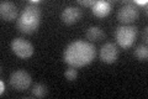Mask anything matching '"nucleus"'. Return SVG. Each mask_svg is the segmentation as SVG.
<instances>
[{
	"mask_svg": "<svg viewBox=\"0 0 148 99\" xmlns=\"http://www.w3.org/2000/svg\"><path fill=\"white\" fill-rule=\"evenodd\" d=\"M111 11V4L103 0H95V4L91 6V12L96 17H106Z\"/></svg>",
	"mask_w": 148,
	"mask_h": 99,
	"instance_id": "9d476101",
	"label": "nucleus"
},
{
	"mask_svg": "<svg viewBox=\"0 0 148 99\" xmlns=\"http://www.w3.org/2000/svg\"><path fill=\"white\" fill-rule=\"evenodd\" d=\"M0 87H1V89H0V96H4V93H5V86H4L3 81L0 82Z\"/></svg>",
	"mask_w": 148,
	"mask_h": 99,
	"instance_id": "dca6fc26",
	"label": "nucleus"
},
{
	"mask_svg": "<svg viewBox=\"0 0 148 99\" xmlns=\"http://www.w3.org/2000/svg\"><path fill=\"white\" fill-rule=\"evenodd\" d=\"M0 16L4 21L17 20V6L11 1H1V4H0Z\"/></svg>",
	"mask_w": 148,
	"mask_h": 99,
	"instance_id": "1a4fd4ad",
	"label": "nucleus"
},
{
	"mask_svg": "<svg viewBox=\"0 0 148 99\" xmlns=\"http://www.w3.org/2000/svg\"><path fill=\"white\" fill-rule=\"evenodd\" d=\"M64 77H66V79H68L69 82H73V81H75L77 77H78V72H77V69L75 68H68L66 72H64Z\"/></svg>",
	"mask_w": 148,
	"mask_h": 99,
	"instance_id": "4468645a",
	"label": "nucleus"
},
{
	"mask_svg": "<svg viewBox=\"0 0 148 99\" xmlns=\"http://www.w3.org/2000/svg\"><path fill=\"white\" fill-rule=\"evenodd\" d=\"M83 16V11L78 6H67L64 8L62 11L61 19L66 25H73V24L78 22Z\"/></svg>",
	"mask_w": 148,
	"mask_h": 99,
	"instance_id": "6e6552de",
	"label": "nucleus"
},
{
	"mask_svg": "<svg viewBox=\"0 0 148 99\" xmlns=\"http://www.w3.org/2000/svg\"><path fill=\"white\" fill-rule=\"evenodd\" d=\"M119 57V50H117V46L112 44V42H108V44L103 45L100 50V60L103 61L104 63H115L117 61Z\"/></svg>",
	"mask_w": 148,
	"mask_h": 99,
	"instance_id": "0eeeda50",
	"label": "nucleus"
},
{
	"mask_svg": "<svg viewBox=\"0 0 148 99\" xmlns=\"http://www.w3.org/2000/svg\"><path fill=\"white\" fill-rule=\"evenodd\" d=\"M138 16H140V11H138V8L136 6L135 3H127L125 4L122 8H120V10L117 11V19L119 21L123 24V25H128V24L133 22L135 20H137Z\"/></svg>",
	"mask_w": 148,
	"mask_h": 99,
	"instance_id": "423d86ee",
	"label": "nucleus"
},
{
	"mask_svg": "<svg viewBox=\"0 0 148 99\" xmlns=\"http://www.w3.org/2000/svg\"><path fill=\"white\" fill-rule=\"evenodd\" d=\"M86 39L89 40L90 42H94V41H100L105 37V32L104 30L99 26H90L89 29L86 30Z\"/></svg>",
	"mask_w": 148,
	"mask_h": 99,
	"instance_id": "9b49d317",
	"label": "nucleus"
},
{
	"mask_svg": "<svg viewBox=\"0 0 148 99\" xmlns=\"http://www.w3.org/2000/svg\"><path fill=\"white\" fill-rule=\"evenodd\" d=\"M47 93H48V88L43 83H36L31 89V96L35 98H43L47 96Z\"/></svg>",
	"mask_w": 148,
	"mask_h": 99,
	"instance_id": "f8f14e48",
	"label": "nucleus"
},
{
	"mask_svg": "<svg viewBox=\"0 0 148 99\" xmlns=\"http://www.w3.org/2000/svg\"><path fill=\"white\" fill-rule=\"evenodd\" d=\"M78 4L83 6H92L95 4V0H78Z\"/></svg>",
	"mask_w": 148,
	"mask_h": 99,
	"instance_id": "2eb2a0df",
	"label": "nucleus"
},
{
	"mask_svg": "<svg viewBox=\"0 0 148 99\" xmlns=\"http://www.w3.org/2000/svg\"><path fill=\"white\" fill-rule=\"evenodd\" d=\"M9 82H10V86L15 89V91L24 92L26 89L30 88L32 78H31L29 72H26L24 69H18V71H15V72H12L10 74Z\"/></svg>",
	"mask_w": 148,
	"mask_h": 99,
	"instance_id": "20e7f679",
	"label": "nucleus"
},
{
	"mask_svg": "<svg viewBox=\"0 0 148 99\" xmlns=\"http://www.w3.org/2000/svg\"><path fill=\"white\" fill-rule=\"evenodd\" d=\"M11 50L20 58H30L35 52V48L31 42L22 37H16L11 41Z\"/></svg>",
	"mask_w": 148,
	"mask_h": 99,
	"instance_id": "39448f33",
	"label": "nucleus"
},
{
	"mask_svg": "<svg viewBox=\"0 0 148 99\" xmlns=\"http://www.w3.org/2000/svg\"><path fill=\"white\" fill-rule=\"evenodd\" d=\"M115 39L117 45L123 50L130 48L133 46L137 39V27L130 25H121L115 31Z\"/></svg>",
	"mask_w": 148,
	"mask_h": 99,
	"instance_id": "7ed1b4c3",
	"label": "nucleus"
},
{
	"mask_svg": "<svg viewBox=\"0 0 148 99\" xmlns=\"http://www.w3.org/2000/svg\"><path fill=\"white\" fill-rule=\"evenodd\" d=\"M95 46L91 42L77 40L71 42L63 52V61L73 68L88 66L95 58Z\"/></svg>",
	"mask_w": 148,
	"mask_h": 99,
	"instance_id": "f257e3e1",
	"label": "nucleus"
},
{
	"mask_svg": "<svg viewBox=\"0 0 148 99\" xmlns=\"http://www.w3.org/2000/svg\"><path fill=\"white\" fill-rule=\"evenodd\" d=\"M41 24V8L38 1H30L16 20V26L21 34L32 35L37 31Z\"/></svg>",
	"mask_w": 148,
	"mask_h": 99,
	"instance_id": "f03ea898",
	"label": "nucleus"
},
{
	"mask_svg": "<svg viewBox=\"0 0 148 99\" xmlns=\"http://www.w3.org/2000/svg\"><path fill=\"white\" fill-rule=\"evenodd\" d=\"M135 57L140 61H147L148 58V48H147V45H138L136 48H135Z\"/></svg>",
	"mask_w": 148,
	"mask_h": 99,
	"instance_id": "ddd939ff",
	"label": "nucleus"
},
{
	"mask_svg": "<svg viewBox=\"0 0 148 99\" xmlns=\"http://www.w3.org/2000/svg\"><path fill=\"white\" fill-rule=\"evenodd\" d=\"M147 30H148V27H146V29H145V37H143L146 42H147Z\"/></svg>",
	"mask_w": 148,
	"mask_h": 99,
	"instance_id": "f3484780",
	"label": "nucleus"
}]
</instances>
